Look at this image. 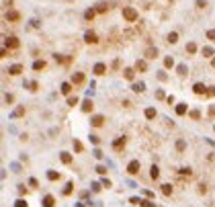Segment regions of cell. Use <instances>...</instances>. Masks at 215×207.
<instances>
[{"label": "cell", "mask_w": 215, "mask_h": 207, "mask_svg": "<svg viewBox=\"0 0 215 207\" xmlns=\"http://www.w3.org/2000/svg\"><path fill=\"white\" fill-rule=\"evenodd\" d=\"M195 4H197V8H205V6H207V2H205V0H197Z\"/></svg>", "instance_id": "obj_33"}, {"label": "cell", "mask_w": 215, "mask_h": 207, "mask_svg": "<svg viewBox=\"0 0 215 207\" xmlns=\"http://www.w3.org/2000/svg\"><path fill=\"white\" fill-rule=\"evenodd\" d=\"M74 148H76V152H82V143H80V142H74Z\"/></svg>", "instance_id": "obj_37"}, {"label": "cell", "mask_w": 215, "mask_h": 207, "mask_svg": "<svg viewBox=\"0 0 215 207\" xmlns=\"http://www.w3.org/2000/svg\"><path fill=\"white\" fill-rule=\"evenodd\" d=\"M84 82V74L82 72H76V74L72 76V84H82Z\"/></svg>", "instance_id": "obj_9"}, {"label": "cell", "mask_w": 215, "mask_h": 207, "mask_svg": "<svg viewBox=\"0 0 215 207\" xmlns=\"http://www.w3.org/2000/svg\"><path fill=\"white\" fill-rule=\"evenodd\" d=\"M62 162H64V164H70V162H72V156H70L68 152H62Z\"/></svg>", "instance_id": "obj_23"}, {"label": "cell", "mask_w": 215, "mask_h": 207, "mask_svg": "<svg viewBox=\"0 0 215 207\" xmlns=\"http://www.w3.org/2000/svg\"><path fill=\"white\" fill-rule=\"evenodd\" d=\"M146 58H147V59L158 58V49H156V47H147V49H146Z\"/></svg>", "instance_id": "obj_8"}, {"label": "cell", "mask_w": 215, "mask_h": 207, "mask_svg": "<svg viewBox=\"0 0 215 207\" xmlns=\"http://www.w3.org/2000/svg\"><path fill=\"white\" fill-rule=\"evenodd\" d=\"M146 68H147L146 62H137V64H135V70H137V72H146Z\"/></svg>", "instance_id": "obj_20"}, {"label": "cell", "mask_w": 215, "mask_h": 207, "mask_svg": "<svg viewBox=\"0 0 215 207\" xmlns=\"http://www.w3.org/2000/svg\"><path fill=\"white\" fill-rule=\"evenodd\" d=\"M168 43H176V41H178V33H168Z\"/></svg>", "instance_id": "obj_21"}, {"label": "cell", "mask_w": 215, "mask_h": 207, "mask_svg": "<svg viewBox=\"0 0 215 207\" xmlns=\"http://www.w3.org/2000/svg\"><path fill=\"white\" fill-rule=\"evenodd\" d=\"M82 111H84V113H90V111H92V101H90V99H88V101H84Z\"/></svg>", "instance_id": "obj_14"}, {"label": "cell", "mask_w": 215, "mask_h": 207, "mask_svg": "<svg viewBox=\"0 0 215 207\" xmlns=\"http://www.w3.org/2000/svg\"><path fill=\"white\" fill-rule=\"evenodd\" d=\"M162 193H164L166 197H170L172 195V185H162Z\"/></svg>", "instance_id": "obj_17"}, {"label": "cell", "mask_w": 215, "mask_h": 207, "mask_svg": "<svg viewBox=\"0 0 215 207\" xmlns=\"http://www.w3.org/2000/svg\"><path fill=\"white\" fill-rule=\"evenodd\" d=\"M21 72H23V66H21V64H12V66L8 68V74H12V76L21 74Z\"/></svg>", "instance_id": "obj_7"}, {"label": "cell", "mask_w": 215, "mask_h": 207, "mask_svg": "<svg viewBox=\"0 0 215 207\" xmlns=\"http://www.w3.org/2000/svg\"><path fill=\"white\" fill-rule=\"evenodd\" d=\"M146 117L147 119H154V117H156V109H152V107L146 109Z\"/></svg>", "instance_id": "obj_24"}, {"label": "cell", "mask_w": 215, "mask_h": 207, "mask_svg": "<svg viewBox=\"0 0 215 207\" xmlns=\"http://www.w3.org/2000/svg\"><path fill=\"white\" fill-rule=\"evenodd\" d=\"M176 113H178V115H185V113H186V105H178V107H176Z\"/></svg>", "instance_id": "obj_26"}, {"label": "cell", "mask_w": 215, "mask_h": 207, "mask_svg": "<svg viewBox=\"0 0 215 207\" xmlns=\"http://www.w3.org/2000/svg\"><path fill=\"white\" fill-rule=\"evenodd\" d=\"M207 39H211V41H215V29H211V31H207Z\"/></svg>", "instance_id": "obj_32"}, {"label": "cell", "mask_w": 215, "mask_h": 207, "mask_svg": "<svg viewBox=\"0 0 215 207\" xmlns=\"http://www.w3.org/2000/svg\"><path fill=\"white\" fill-rule=\"evenodd\" d=\"M123 19L127 21V23H135V21L139 19V15H137V10L133 8V6H125V8H123Z\"/></svg>", "instance_id": "obj_1"}, {"label": "cell", "mask_w": 215, "mask_h": 207, "mask_svg": "<svg viewBox=\"0 0 215 207\" xmlns=\"http://www.w3.org/2000/svg\"><path fill=\"white\" fill-rule=\"evenodd\" d=\"M54 203H55V199L51 197V195H45V199H43V207H54Z\"/></svg>", "instance_id": "obj_12"}, {"label": "cell", "mask_w": 215, "mask_h": 207, "mask_svg": "<svg viewBox=\"0 0 215 207\" xmlns=\"http://www.w3.org/2000/svg\"><path fill=\"white\" fill-rule=\"evenodd\" d=\"M62 92H64V94H70V92H72V84H70V82H64V84H62Z\"/></svg>", "instance_id": "obj_18"}, {"label": "cell", "mask_w": 215, "mask_h": 207, "mask_svg": "<svg viewBox=\"0 0 215 207\" xmlns=\"http://www.w3.org/2000/svg\"><path fill=\"white\" fill-rule=\"evenodd\" d=\"M43 68H45V62H43V59H37V62L33 64V70H43Z\"/></svg>", "instance_id": "obj_22"}, {"label": "cell", "mask_w": 215, "mask_h": 207, "mask_svg": "<svg viewBox=\"0 0 215 207\" xmlns=\"http://www.w3.org/2000/svg\"><path fill=\"white\" fill-rule=\"evenodd\" d=\"M143 88H146V86H143L142 82H139V84H133V90H135V92H142Z\"/></svg>", "instance_id": "obj_31"}, {"label": "cell", "mask_w": 215, "mask_h": 207, "mask_svg": "<svg viewBox=\"0 0 215 207\" xmlns=\"http://www.w3.org/2000/svg\"><path fill=\"white\" fill-rule=\"evenodd\" d=\"M4 45L8 47V49H16V47L21 45V41L16 39V37H6V39H4Z\"/></svg>", "instance_id": "obj_2"}, {"label": "cell", "mask_w": 215, "mask_h": 207, "mask_svg": "<svg viewBox=\"0 0 215 207\" xmlns=\"http://www.w3.org/2000/svg\"><path fill=\"white\" fill-rule=\"evenodd\" d=\"M180 172L185 174V176H191V174H193V170H191V168H180Z\"/></svg>", "instance_id": "obj_34"}, {"label": "cell", "mask_w": 215, "mask_h": 207, "mask_svg": "<svg viewBox=\"0 0 215 207\" xmlns=\"http://www.w3.org/2000/svg\"><path fill=\"white\" fill-rule=\"evenodd\" d=\"M4 19H6V21H12V23H16V21L21 19V15L16 12V10H8V12L4 15Z\"/></svg>", "instance_id": "obj_5"}, {"label": "cell", "mask_w": 215, "mask_h": 207, "mask_svg": "<svg viewBox=\"0 0 215 207\" xmlns=\"http://www.w3.org/2000/svg\"><path fill=\"white\" fill-rule=\"evenodd\" d=\"M76 103H78V99H76V96H70V99H68V105H72V107H74Z\"/></svg>", "instance_id": "obj_36"}, {"label": "cell", "mask_w": 215, "mask_h": 207, "mask_svg": "<svg viewBox=\"0 0 215 207\" xmlns=\"http://www.w3.org/2000/svg\"><path fill=\"white\" fill-rule=\"evenodd\" d=\"M103 121H105L103 115H94V117H92V125H94V127H100V125H103Z\"/></svg>", "instance_id": "obj_13"}, {"label": "cell", "mask_w": 215, "mask_h": 207, "mask_svg": "<svg viewBox=\"0 0 215 207\" xmlns=\"http://www.w3.org/2000/svg\"><path fill=\"white\" fill-rule=\"evenodd\" d=\"M84 41H86V43H98V37H96L94 31H86V33H84Z\"/></svg>", "instance_id": "obj_3"}, {"label": "cell", "mask_w": 215, "mask_h": 207, "mask_svg": "<svg viewBox=\"0 0 215 207\" xmlns=\"http://www.w3.org/2000/svg\"><path fill=\"white\" fill-rule=\"evenodd\" d=\"M203 55H205V58H211V55H213V49H211V47H203Z\"/></svg>", "instance_id": "obj_28"}, {"label": "cell", "mask_w": 215, "mask_h": 207, "mask_svg": "<svg viewBox=\"0 0 215 207\" xmlns=\"http://www.w3.org/2000/svg\"><path fill=\"white\" fill-rule=\"evenodd\" d=\"M127 172L129 174H137V172H139V160H131V162H129Z\"/></svg>", "instance_id": "obj_4"}, {"label": "cell", "mask_w": 215, "mask_h": 207, "mask_svg": "<svg viewBox=\"0 0 215 207\" xmlns=\"http://www.w3.org/2000/svg\"><path fill=\"white\" fill-rule=\"evenodd\" d=\"M96 172H98V174H105V172H107V168H105V166H98Z\"/></svg>", "instance_id": "obj_38"}, {"label": "cell", "mask_w": 215, "mask_h": 207, "mask_svg": "<svg viewBox=\"0 0 215 207\" xmlns=\"http://www.w3.org/2000/svg\"><path fill=\"white\" fill-rule=\"evenodd\" d=\"M186 51H189V54H195V51H197V45H195V43H189V45H186Z\"/></svg>", "instance_id": "obj_29"}, {"label": "cell", "mask_w": 215, "mask_h": 207, "mask_svg": "<svg viewBox=\"0 0 215 207\" xmlns=\"http://www.w3.org/2000/svg\"><path fill=\"white\" fill-rule=\"evenodd\" d=\"M64 193H66V195H70V193H72V182H70L68 187H66V191H64Z\"/></svg>", "instance_id": "obj_39"}, {"label": "cell", "mask_w": 215, "mask_h": 207, "mask_svg": "<svg viewBox=\"0 0 215 207\" xmlns=\"http://www.w3.org/2000/svg\"><path fill=\"white\" fill-rule=\"evenodd\" d=\"M94 15H96V10H94V8H88L86 12H84V19H86V21H92Z\"/></svg>", "instance_id": "obj_15"}, {"label": "cell", "mask_w": 215, "mask_h": 207, "mask_svg": "<svg viewBox=\"0 0 215 207\" xmlns=\"http://www.w3.org/2000/svg\"><path fill=\"white\" fill-rule=\"evenodd\" d=\"M152 178H158V176H160V170H158V166H152Z\"/></svg>", "instance_id": "obj_27"}, {"label": "cell", "mask_w": 215, "mask_h": 207, "mask_svg": "<svg viewBox=\"0 0 215 207\" xmlns=\"http://www.w3.org/2000/svg\"><path fill=\"white\" fill-rule=\"evenodd\" d=\"M123 146H125V138H119V139H115V143H113V148H115V150H121Z\"/></svg>", "instance_id": "obj_16"}, {"label": "cell", "mask_w": 215, "mask_h": 207, "mask_svg": "<svg viewBox=\"0 0 215 207\" xmlns=\"http://www.w3.org/2000/svg\"><path fill=\"white\" fill-rule=\"evenodd\" d=\"M211 66H213V68H215V58H213V59H211Z\"/></svg>", "instance_id": "obj_40"}, {"label": "cell", "mask_w": 215, "mask_h": 207, "mask_svg": "<svg viewBox=\"0 0 215 207\" xmlns=\"http://www.w3.org/2000/svg\"><path fill=\"white\" fill-rule=\"evenodd\" d=\"M47 178H49V181H59V172H55V170H49V172H47Z\"/></svg>", "instance_id": "obj_19"}, {"label": "cell", "mask_w": 215, "mask_h": 207, "mask_svg": "<svg viewBox=\"0 0 215 207\" xmlns=\"http://www.w3.org/2000/svg\"><path fill=\"white\" fill-rule=\"evenodd\" d=\"M164 66H166V68H172V66H174V59H172V58H166V59H164Z\"/></svg>", "instance_id": "obj_30"}, {"label": "cell", "mask_w": 215, "mask_h": 207, "mask_svg": "<svg viewBox=\"0 0 215 207\" xmlns=\"http://www.w3.org/2000/svg\"><path fill=\"white\" fill-rule=\"evenodd\" d=\"M123 76H125V78H127V80H133V76H135V72H133L131 68H127V70H125V74H123Z\"/></svg>", "instance_id": "obj_25"}, {"label": "cell", "mask_w": 215, "mask_h": 207, "mask_svg": "<svg viewBox=\"0 0 215 207\" xmlns=\"http://www.w3.org/2000/svg\"><path fill=\"white\" fill-rule=\"evenodd\" d=\"M105 72H107V66H105L103 62H98V64H94V74H96V76H103Z\"/></svg>", "instance_id": "obj_6"}, {"label": "cell", "mask_w": 215, "mask_h": 207, "mask_svg": "<svg viewBox=\"0 0 215 207\" xmlns=\"http://www.w3.org/2000/svg\"><path fill=\"white\" fill-rule=\"evenodd\" d=\"M109 8H111V6H109L107 2H98V4H96V8H94V10H96V12H100V15H103V12H107Z\"/></svg>", "instance_id": "obj_10"}, {"label": "cell", "mask_w": 215, "mask_h": 207, "mask_svg": "<svg viewBox=\"0 0 215 207\" xmlns=\"http://www.w3.org/2000/svg\"><path fill=\"white\" fill-rule=\"evenodd\" d=\"M193 90H195L197 94H205V92H207V88H205V84H201V82H197L195 86H193Z\"/></svg>", "instance_id": "obj_11"}, {"label": "cell", "mask_w": 215, "mask_h": 207, "mask_svg": "<svg viewBox=\"0 0 215 207\" xmlns=\"http://www.w3.org/2000/svg\"><path fill=\"white\" fill-rule=\"evenodd\" d=\"M15 207H27V203H25V199H19V201L15 203Z\"/></svg>", "instance_id": "obj_35"}]
</instances>
